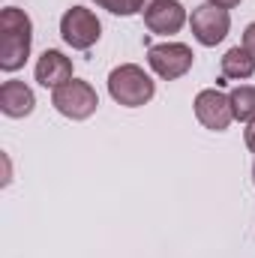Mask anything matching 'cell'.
Segmentation results:
<instances>
[{
	"label": "cell",
	"mask_w": 255,
	"mask_h": 258,
	"mask_svg": "<svg viewBox=\"0 0 255 258\" xmlns=\"http://www.w3.org/2000/svg\"><path fill=\"white\" fill-rule=\"evenodd\" d=\"M33 45V21L24 9L6 6L0 9V69L15 72L27 63Z\"/></svg>",
	"instance_id": "1"
},
{
	"label": "cell",
	"mask_w": 255,
	"mask_h": 258,
	"mask_svg": "<svg viewBox=\"0 0 255 258\" xmlns=\"http://www.w3.org/2000/svg\"><path fill=\"white\" fill-rule=\"evenodd\" d=\"M108 93L117 105H126V108H138V105H147L156 93V84L153 78L135 63H120L117 69H111L108 75Z\"/></svg>",
	"instance_id": "2"
},
{
	"label": "cell",
	"mask_w": 255,
	"mask_h": 258,
	"mask_svg": "<svg viewBox=\"0 0 255 258\" xmlns=\"http://www.w3.org/2000/svg\"><path fill=\"white\" fill-rule=\"evenodd\" d=\"M51 105L69 117V120H87L96 108H99V96L93 90L90 81H81V78H72L60 84L54 93H51Z\"/></svg>",
	"instance_id": "3"
},
{
	"label": "cell",
	"mask_w": 255,
	"mask_h": 258,
	"mask_svg": "<svg viewBox=\"0 0 255 258\" xmlns=\"http://www.w3.org/2000/svg\"><path fill=\"white\" fill-rule=\"evenodd\" d=\"M192 60H195V54H192L189 45H183V42H156V45L147 48V63H150V69L159 78H165V81L183 78L192 69Z\"/></svg>",
	"instance_id": "4"
},
{
	"label": "cell",
	"mask_w": 255,
	"mask_h": 258,
	"mask_svg": "<svg viewBox=\"0 0 255 258\" xmlns=\"http://www.w3.org/2000/svg\"><path fill=\"white\" fill-rule=\"evenodd\" d=\"M60 36H63L66 45H72V48H78V51H87L90 45L99 42L102 24H99V18H96L90 9L72 6V9H66L63 18H60Z\"/></svg>",
	"instance_id": "5"
},
{
	"label": "cell",
	"mask_w": 255,
	"mask_h": 258,
	"mask_svg": "<svg viewBox=\"0 0 255 258\" xmlns=\"http://www.w3.org/2000/svg\"><path fill=\"white\" fill-rule=\"evenodd\" d=\"M189 27H192V36H195L201 45L213 48V45H219V42L228 36V30H231V15H228V9H219V6L204 3V6H195V9H192Z\"/></svg>",
	"instance_id": "6"
},
{
	"label": "cell",
	"mask_w": 255,
	"mask_h": 258,
	"mask_svg": "<svg viewBox=\"0 0 255 258\" xmlns=\"http://www.w3.org/2000/svg\"><path fill=\"white\" fill-rule=\"evenodd\" d=\"M195 117L204 129H213V132H225L234 120V111H231V99L216 90V87H207L195 96Z\"/></svg>",
	"instance_id": "7"
},
{
	"label": "cell",
	"mask_w": 255,
	"mask_h": 258,
	"mask_svg": "<svg viewBox=\"0 0 255 258\" xmlns=\"http://www.w3.org/2000/svg\"><path fill=\"white\" fill-rule=\"evenodd\" d=\"M144 24L150 33L171 36L186 24V9L180 0H144Z\"/></svg>",
	"instance_id": "8"
},
{
	"label": "cell",
	"mask_w": 255,
	"mask_h": 258,
	"mask_svg": "<svg viewBox=\"0 0 255 258\" xmlns=\"http://www.w3.org/2000/svg\"><path fill=\"white\" fill-rule=\"evenodd\" d=\"M33 72H36V81L42 87L57 90L60 84L72 81V60L66 57L63 51H57V48H45L42 57L36 60V69Z\"/></svg>",
	"instance_id": "9"
},
{
	"label": "cell",
	"mask_w": 255,
	"mask_h": 258,
	"mask_svg": "<svg viewBox=\"0 0 255 258\" xmlns=\"http://www.w3.org/2000/svg\"><path fill=\"white\" fill-rule=\"evenodd\" d=\"M33 105H36V96L24 81L12 78V81L0 84V111L6 117H27V114H33Z\"/></svg>",
	"instance_id": "10"
},
{
	"label": "cell",
	"mask_w": 255,
	"mask_h": 258,
	"mask_svg": "<svg viewBox=\"0 0 255 258\" xmlns=\"http://www.w3.org/2000/svg\"><path fill=\"white\" fill-rule=\"evenodd\" d=\"M252 75H255V57L243 45L225 51V57H222V78L243 81V78H252Z\"/></svg>",
	"instance_id": "11"
},
{
	"label": "cell",
	"mask_w": 255,
	"mask_h": 258,
	"mask_svg": "<svg viewBox=\"0 0 255 258\" xmlns=\"http://www.w3.org/2000/svg\"><path fill=\"white\" fill-rule=\"evenodd\" d=\"M231 99V111H234V120L240 123H249L255 120V84H240L228 93Z\"/></svg>",
	"instance_id": "12"
},
{
	"label": "cell",
	"mask_w": 255,
	"mask_h": 258,
	"mask_svg": "<svg viewBox=\"0 0 255 258\" xmlns=\"http://www.w3.org/2000/svg\"><path fill=\"white\" fill-rule=\"evenodd\" d=\"M96 6L114 12V15H135V12H144V0H93Z\"/></svg>",
	"instance_id": "13"
},
{
	"label": "cell",
	"mask_w": 255,
	"mask_h": 258,
	"mask_svg": "<svg viewBox=\"0 0 255 258\" xmlns=\"http://www.w3.org/2000/svg\"><path fill=\"white\" fill-rule=\"evenodd\" d=\"M243 48L255 57V21L252 24H246V30H243Z\"/></svg>",
	"instance_id": "14"
},
{
	"label": "cell",
	"mask_w": 255,
	"mask_h": 258,
	"mask_svg": "<svg viewBox=\"0 0 255 258\" xmlns=\"http://www.w3.org/2000/svg\"><path fill=\"white\" fill-rule=\"evenodd\" d=\"M246 147L255 153V120H249V123H246Z\"/></svg>",
	"instance_id": "15"
},
{
	"label": "cell",
	"mask_w": 255,
	"mask_h": 258,
	"mask_svg": "<svg viewBox=\"0 0 255 258\" xmlns=\"http://www.w3.org/2000/svg\"><path fill=\"white\" fill-rule=\"evenodd\" d=\"M210 6H219V9H234V6H240V0H207Z\"/></svg>",
	"instance_id": "16"
},
{
	"label": "cell",
	"mask_w": 255,
	"mask_h": 258,
	"mask_svg": "<svg viewBox=\"0 0 255 258\" xmlns=\"http://www.w3.org/2000/svg\"><path fill=\"white\" fill-rule=\"evenodd\" d=\"M252 183H255V162H252Z\"/></svg>",
	"instance_id": "17"
}]
</instances>
